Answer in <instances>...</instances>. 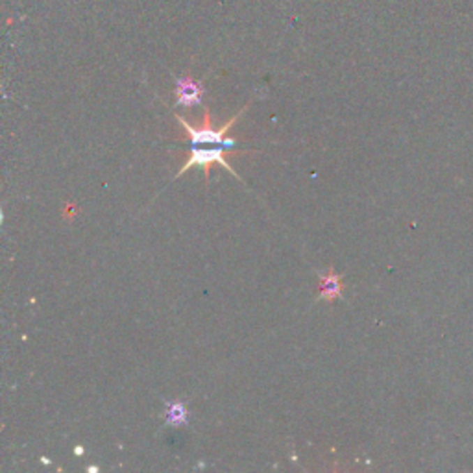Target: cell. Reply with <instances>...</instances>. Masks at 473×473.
I'll return each instance as SVG.
<instances>
[{"mask_svg": "<svg viewBox=\"0 0 473 473\" xmlns=\"http://www.w3.org/2000/svg\"><path fill=\"white\" fill-rule=\"evenodd\" d=\"M246 107H242L239 113H235V115H233L222 128H213V124H211L209 107H205L204 110V122H202L200 128L190 126L189 122L185 121V117L181 115H176V121L183 126L185 133H187V135H185V142H189L193 147H198V144H216V147H226L235 152V148L239 147V142H236L233 137L227 135V132H230L233 124L239 122V119L244 115Z\"/></svg>", "mask_w": 473, "mask_h": 473, "instance_id": "1", "label": "cell"}, {"mask_svg": "<svg viewBox=\"0 0 473 473\" xmlns=\"http://www.w3.org/2000/svg\"><path fill=\"white\" fill-rule=\"evenodd\" d=\"M227 152H233V150H230V148H226V147L189 148V158H187L185 165L181 167V170H178L176 178L183 176V174L187 172L189 169H193V167H202V169H204V174H205V183H207V181H209L211 167H213V165H220V167H224L227 172L233 174L236 179H241V178H239V174L233 170L232 165L227 163V159H226Z\"/></svg>", "mask_w": 473, "mask_h": 473, "instance_id": "2", "label": "cell"}, {"mask_svg": "<svg viewBox=\"0 0 473 473\" xmlns=\"http://www.w3.org/2000/svg\"><path fill=\"white\" fill-rule=\"evenodd\" d=\"M174 96H176V105L179 107L204 105L205 87L200 80H195L189 74L174 76Z\"/></svg>", "mask_w": 473, "mask_h": 473, "instance_id": "3", "label": "cell"}, {"mask_svg": "<svg viewBox=\"0 0 473 473\" xmlns=\"http://www.w3.org/2000/svg\"><path fill=\"white\" fill-rule=\"evenodd\" d=\"M320 287H318V300H326L329 303H333L335 300L344 296V279L338 272H335L333 266L326 270V272H320Z\"/></svg>", "mask_w": 473, "mask_h": 473, "instance_id": "4", "label": "cell"}, {"mask_svg": "<svg viewBox=\"0 0 473 473\" xmlns=\"http://www.w3.org/2000/svg\"><path fill=\"white\" fill-rule=\"evenodd\" d=\"M165 426L187 427L189 426V410L181 400L165 403Z\"/></svg>", "mask_w": 473, "mask_h": 473, "instance_id": "5", "label": "cell"}, {"mask_svg": "<svg viewBox=\"0 0 473 473\" xmlns=\"http://www.w3.org/2000/svg\"><path fill=\"white\" fill-rule=\"evenodd\" d=\"M74 451H76V455H84V447L78 446L76 449H74Z\"/></svg>", "mask_w": 473, "mask_h": 473, "instance_id": "6", "label": "cell"}]
</instances>
